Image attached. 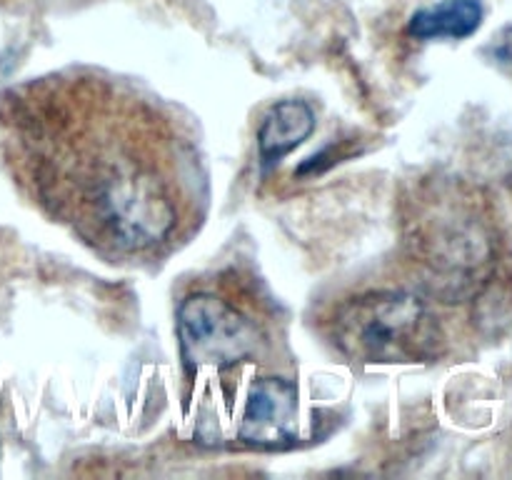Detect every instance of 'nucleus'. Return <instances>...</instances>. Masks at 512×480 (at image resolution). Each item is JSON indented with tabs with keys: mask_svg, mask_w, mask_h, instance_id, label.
<instances>
[{
	"mask_svg": "<svg viewBox=\"0 0 512 480\" xmlns=\"http://www.w3.org/2000/svg\"><path fill=\"white\" fill-rule=\"evenodd\" d=\"M0 123L25 195L108 263H160L208 213L190 118L123 75L90 65L40 75L5 95Z\"/></svg>",
	"mask_w": 512,
	"mask_h": 480,
	"instance_id": "f257e3e1",
	"label": "nucleus"
},
{
	"mask_svg": "<svg viewBox=\"0 0 512 480\" xmlns=\"http://www.w3.org/2000/svg\"><path fill=\"white\" fill-rule=\"evenodd\" d=\"M180 358L188 373L225 375L275 355L273 320L248 290L230 283L185 295L175 320Z\"/></svg>",
	"mask_w": 512,
	"mask_h": 480,
	"instance_id": "f03ea898",
	"label": "nucleus"
},
{
	"mask_svg": "<svg viewBox=\"0 0 512 480\" xmlns=\"http://www.w3.org/2000/svg\"><path fill=\"white\" fill-rule=\"evenodd\" d=\"M330 335L340 353L363 363H413L435 353L440 330L423 298L405 290H370L338 305Z\"/></svg>",
	"mask_w": 512,
	"mask_h": 480,
	"instance_id": "7ed1b4c3",
	"label": "nucleus"
},
{
	"mask_svg": "<svg viewBox=\"0 0 512 480\" xmlns=\"http://www.w3.org/2000/svg\"><path fill=\"white\" fill-rule=\"evenodd\" d=\"M408 245L430 273L445 278L443 283L468 280L490 258L483 230L475 228L463 208L448 203L420 205L415 220H410Z\"/></svg>",
	"mask_w": 512,
	"mask_h": 480,
	"instance_id": "20e7f679",
	"label": "nucleus"
},
{
	"mask_svg": "<svg viewBox=\"0 0 512 480\" xmlns=\"http://www.w3.org/2000/svg\"><path fill=\"white\" fill-rule=\"evenodd\" d=\"M298 435V390L288 378L260 375L250 383L238 438L255 448H280Z\"/></svg>",
	"mask_w": 512,
	"mask_h": 480,
	"instance_id": "39448f33",
	"label": "nucleus"
},
{
	"mask_svg": "<svg viewBox=\"0 0 512 480\" xmlns=\"http://www.w3.org/2000/svg\"><path fill=\"white\" fill-rule=\"evenodd\" d=\"M315 130V113L305 100H280L265 115L258 133V150L263 165L278 163L283 155L298 148Z\"/></svg>",
	"mask_w": 512,
	"mask_h": 480,
	"instance_id": "423d86ee",
	"label": "nucleus"
},
{
	"mask_svg": "<svg viewBox=\"0 0 512 480\" xmlns=\"http://www.w3.org/2000/svg\"><path fill=\"white\" fill-rule=\"evenodd\" d=\"M485 8L480 0H443L420 8L410 18L408 33L418 40H463L483 25Z\"/></svg>",
	"mask_w": 512,
	"mask_h": 480,
	"instance_id": "0eeeda50",
	"label": "nucleus"
},
{
	"mask_svg": "<svg viewBox=\"0 0 512 480\" xmlns=\"http://www.w3.org/2000/svg\"><path fill=\"white\" fill-rule=\"evenodd\" d=\"M488 55L500 65V68L512 70V25L495 35L493 43L488 45Z\"/></svg>",
	"mask_w": 512,
	"mask_h": 480,
	"instance_id": "6e6552de",
	"label": "nucleus"
}]
</instances>
